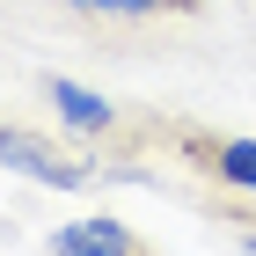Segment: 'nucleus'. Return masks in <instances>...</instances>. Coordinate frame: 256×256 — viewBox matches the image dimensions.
<instances>
[{
    "mask_svg": "<svg viewBox=\"0 0 256 256\" xmlns=\"http://www.w3.org/2000/svg\"><path fill=\"white\" fill-rule=\"evenodd\" d=\"M80 15H102V22H154V15H198V0H66Z\"/></svg>",
    "mask_w": 256,
    "mask_h": 256,
    "instance_id": "39448f33",
    "label": "nucleus"
},
{
    "mask_svg": "<svg viewBox=\"0 0 256 256\" xmlns=\"http://www.w3.org/2000/svg\"><path fill=\"white\" fill-rule=\"evenodd\" d=\"M44 102H52V118H59L74 139H132L118 102L96 96V88H80V80H66V74H44Z\"/></svg>",
    "mask_w": 256,
    "mask_h": 256,
    "instance_id": "20e7f679",
    "label": "nucleus"
},
{
    "mask_svg": "<svg viewBox=\"0 0 256 256\" xmlns=\"http://www.w3.org/2000/svg\"><path fill=\"white\" fill-rule=\"evenodd\" d=\"M0 161H8L15 176H30V183H52V190H96V183L110 176V161L66 154V146H52V139L30 132V124H8V132H0Z\"/></svg>",
    "mask_w": 256,
    "mask_h": 256,
    "instance_id": "f257e3e1",
    "label": "nucleus"
},
{
    "mask_svg": "<svg viewBox=\"0 0 256 256\" xmlns=\"http://www.w3.org/2000/svg\"><path fill=\"white\" fill-rule=\"evenodd\" d=\"M44 256H161V249L139 227H124L118 212H80L44 234Z\"/></svg>",
    "mask_w": 256,
    "mask_h": 256,
    "instance_id": "7ed1b4c3",
    "label": "nucleus"
},
{
    "mask_svg": "<svg viewBox=\"0 0 256 256\" xmlns=\"http://www.w3.org/2000/svg\"><path fill=\"white\" fill-rule=\"evenodd\" d=\"M168 139H176V154L190 161L198 176L256 198V139H220V132H205V124H168Z\"/></svg>",
    "mask_w": 256,
    "mask_h": 256,
    "instance_id": "f03ea898",
    "label": "nucleus"
}]
</instances>
